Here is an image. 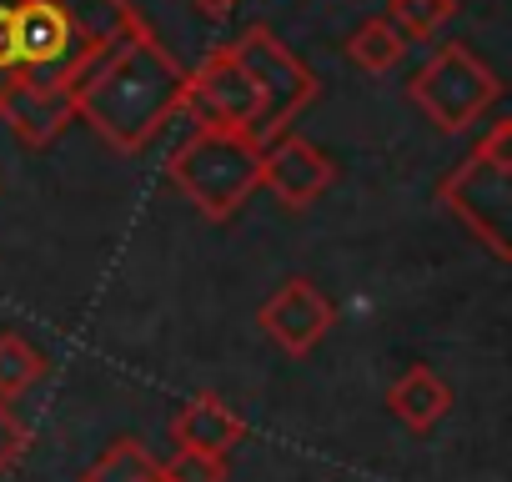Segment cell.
Listing matches in <instances>:
<instances>
[{
	"label": "cell",
	"mask_w": 512,
	"mask_h": 482,
	"mask_svg": "<svg viewBox=\"0 0 512 482\" xmlns=\"http://www.w3.org/2000/svg\"><path fill=\"white\" fill-rule=\"evenodd\" d=\"M141 26L131 0H0V121L46 151L76 121L86 71Z\"/></svg>",
	"instance_id": "cell-1"
},
{
	"label": "cell",
	"mask_w": 512,
	"mask_h": 482,
	"mask_svg": "<svg viewBox=\"0 0 512 482\" xmlns=\"http://www.w3.org/2000/svg\"><path fill=\"white\" fill-rule=\"evenodd\" d=\"M186 76L191 71L141 21L76 86V121H86L111 151L136 156L186 106Z\"/></svg>",
	"instance_id": "cell-2"
},
{
	"label": "cell",
	"mask_w": 512,
	"mask_h": 482,
	"mask_svg": "<svg viewBox=\"0 0 512 482\" xmlns=\"http://www.w3.org/2000/svg\"><path fill=\"white\" fill-rule=\"evenodd\" d=\"M166 176L206 221H231L262 186V141L231 126H196L171 151Z\"/></svg>",
	"instance_id": "cell-3"
},
{
	"label": "cell",
	"mask_w": 512,
	"mask_h": 482,
	"mask_svg": "<svg viewBox=\"0 0 512 482\" xmlns=\"http://www.w3.org/2000/svg\"><path fill=\"white\" fill-rule=\"evenodd\" d=\"M437 201L482 241V247L507 262V211H512V121H492V131L437 181Z\"/></svg>",
	"instance_id": "cell-4"
},
{
	"label": "cell",
	"mask_w": 512,
	"mask_h": 482,
	"mask_svg": "<svg viewBox=\"0 0 512 482\" xmlns=\"http://www.w3.org/2000/svg\"><path fill=\"white\" fill-rule=\"evenodd\" d=\"M231 56H236V66L246 71V81L256 86V101H262V111H256V126H251V136L256 141H277L282 131H292V121L317 101V76L297 61V51L272 31V26H246L231 46H226Z\"/></svg>",
	"instance_id": "cell-5"
},
{
	"label": "cell",
	"mask_w": 512,
	"mask_h": 482,
	"mask_svg": "<svg viewBox=\"0 0 512 482\" xmlns=\"http://www.w3.org/2000/svg\"><path fill=\"white\" fill-rule=\"evenodd\" d=\"M407 96H412V106H417L437 131L457 136V131H467L472 121H482V116L497 106L502 86H497V76L487 71V61H482L472 46L457 41V46H442L427 66H417Z\"/></svg>",
	"instance_id": "cell-6"
},
{
	"label": "cell",
	"mask_w": 512,
	"mask_h": 482,
	"mask_svg": "<svg viewBox=\"0 0 512 482\" xmlns=\"http://www.w3.org/2000/svg\"><path fill=\"white\" fill-rule=\"evenodd\" d=\"M196 126H231V131H251L256 126V86L246 81V71L236 66V56L226 46H216L191 76H186V106Z\"/></svg>",
	"instance_id": "cell-7"
},
{
	"label": "cell",
	"mask_w": 512,
	"mask_h": 482,
	"mask_svg": "<svg viewBox=\"0 0 512 482\" xmlns=\"http://www.w3.org/2000/svg\"><path fill=\"white\" fill-rule=\"evenodd\" d=\"M256 327H262L287 357H307V352H317V347L327 342V332L337 327V307H332V297H327L322 287H312L307 277H292V282H282V287L262 302V312H256Z\"/></svg>",
	"instance_id": "cell-8"
},
{
	"label": "cell",
	"mask_w": 512,
	"mask_h": 482,
	"mask_svg": "<svg viewBox=\"0 0 512 482\" xmlns=\"http://www.w3.org/2000/svg\"><path fill=\"white\" fill-rule=\"evenodd\" d=\"M332 181H337V161L322 146H312L292 131H282L277 141L262 146V186L287 211H307L312 201H322L332 191Z\"/></svg>",
	"instance_id": "cell-9"
},
{
	"label": "cell",
	"mask_w": 512,
	"mask_h": 482,
	"mask_svg": "<svg viewBox=\"0 0 512 482\" xmlns=\"http://www.w3.org/2000/svg\"><path fill=\"white\" fill-rule=\"evenodd\" d=\"M171 442H176V452L231 457V447L246 442V417H241L221 392H196L191 402L176 407V417H171Z\"/></svg>",
	"instance_id": "cell-10"
},
{
	"label": "cell",
	"mask_w": 512,
	"mask_h": 482,
	"mask_svg": "<svg viewBox=\"0 0 512 482\" xmlns=\"http://www.w3.org/2000/svg\"><path fill=\"white\" fill-rule=\"evenodd\" d=\"M387 407H392V417L407 427V432H417V437H427L447 412H452V387L432 372V367H407L392 387H387Z\"/></svg>",
	"instance_id": "cell-11"
},
{
	"label": "cell",
	"mask_w": 512,
	"mask_h": 482,
	"mask_svg": "<svg viewBox=\"0 0 512 482\" xmlns=\"http://www.w3.org/2000/svg\"><path fill=\"white\" fill-rule=\"evenodd\" d=\"M81 482H166L161 457H151V447L141 437H116L86 472Z\"/></svg>",
	"instance_id": "cell-12"
},
{
	"label": "cell",
	"mask_w": 512,
	"mask_h": 482,
	"mask_svg": "<svg viewBox=\"0 0 512 482\" xmlns=\"http://www.w3.org/2000/svg\"><path fill=\"white\" fill-rule=\"evenodd\" d=\"M402 51H407V36H402L387 16H372V21H362V26L347 36V61L362 66L367 76L392 71V66L402 61Z\"/></svg>",
	"instance_id": "cell-13"
},
{
	"label": "cell",
	"mask_w": 512,
	"mask_h": 482,
	"mask_svg": "<svg viewBox=\"0 0 512 482\" xmlns=\"http://www.w3.org/2000/svg\"><path fill=\"white\" fill-rule=\"evenodd\" d=\"M51 372V362L21 337V332H0V397H21L31 392L41 377Z\"/></svg>",
	"instance_id": "cell-14"
},
{
	"label": "cell",
	"mask_w": 512,
	"mask_h": 482,
	"mask_svg": "<svg viewBox=\"0 0 512 482\" xmlns=\"http://www.w3.org/2000/svg\"><path fill=\"white\" fill-rule=\"evenodd\" d=\"M452 16H457V0H387V21L412 41L437 36Z\"/></svg>",
	"instance_id": "cell-15"
},
{
	"label": "cell",
	"mask_w": 512,
	"mask_h": 482,
	"mask_svg": "<svg viewBox=\"0 0 512 482\" xmlns=\"http://www.w3.org/2000/svg\"><path fill=\"white\" fill-rule=\"evenodd\" d=\"M166 482H226V457H201V452H171L161 462Z\"/></svg>",
	"instance_id": "cell-16"
},
{
	"label": "cell",
	"mask_w": 512,
	"mask_h": 482,
	"mask_svg": "<svg viewBox=\"0 0 512 482\" xmlns=\"http://www.w3.org/2000/svg\"><path fill=\"white\" fill-rule=\"evenodd\" d=\"M31 447V427L11 412V402L0 397V477H6L16 462H21V452Z\"/></svg>",
	"instance_id": "cell-17"
},
{
	"label": "cell",
	"mask_w": 512,
	"mask_h": 482,
	"mask_svg": "<svg viewBox=\"0 0 512 482\" xmlns=\"http://www.w3.org/2000/svg\"><path fill=\"white\" fill-rule=\"evenodd\" d=\"M191 6L201 11V16H211V21H221V16H231L241 0H191Z\"/></svg>",
	"instance_id": "cell-18"
}]
</instances>
